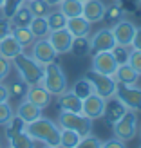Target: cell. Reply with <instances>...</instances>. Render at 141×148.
Instances as JSON below:
<instances>
[{
    "label": "cell",
    "mask_w": 141,
    "mask_h": 148,
    "mask_svg": "<svg viewBox=\"0 0 141 148\" xmlns=\"http://www.w3.org/2000/svg\"><path fill=\"white\" fill-rule=\"evenodd\" d=\"M112 2H118V0H112Z\"/></svg>",
    "instance_id": "cell-49"
},
{
    "label": "cell",
    "mask_w": 141,
    "mask_h": 148,
    "mask_svg": "<svg viewBox=\"0 0 141 148\" xmlns=\"http://www.w3.org/2000/svg\"><path fill=\"white\" fill-rule=\"evenodd\" d=\"M123 14H125V9H123V5L120 2H112L109 7L105 5V14H103V20L107 22V24H116L118 20H121L123 18Z\"/></svg>",
    "instance_id": "cell-26"
},
{
    "label": "cell",
    "mask_w": 141,
    "mask_h": 148,
    "mask_svg": "<svg viewBox=\"0 0 141 148\" xmlns=\"http://www.w3.org/2000/svg\"><path fill=\"white\" fill-rule=\"evenodd\" d=\"M72 92L76 94L80 99H83V98H87L89 94H92V92H94V87H92L91 81H89V79L83 76V78H80V79L76 81V83H74Z\"/></svg>",
    "instance_id": "cell-33"
},
{
    "label": "cell",
    "mask_w": 141,
    "mask_h": 148,
    "mask_svg": "<svg viewBox=\"0 0 141 148\" xmlns=\"http://www.w3.org/2000/svg\"><path fill=\"white\" fill-rule=\"evenodd\" d=\"M9 99V90H7V85L0 83V103Z\"/></svg>",
    "instance_id": "cell-44"
},
{
    "label": "cell",
    "mask_w": 141,
    "mask_h": 148,
    "mask_svg": "<svg viewBox=\"0 0 141 148\" xmlns=\"http://www.w3.org/2000/svg\"><path fill=\"white\" fill-rule=\"evenodd\" d=\"M114 96H116V98L120 99L129 110L141 112V87L118 83V85H116V92H114Z\"/></svg>",
    "instance_id": "cell-7"
},
{
    "label": "cell",
    "mask_w": 141,
    "mask_h": 148,
    "mask_svg": "<svg viewBox=\"0 0 141 148\" xmlns=\"http://www.w3.org/2000/svg\"><path fill=\"white\" fill-rule=\"evenodd\" d=\"M45 2L51 5V7H54V5H58V4H60L62 2V0H45Z\"/></svg>",
    "instance_id": "cell-45"
},
{
    "label": "cell",
    "mask_w": 141,
    "mask_h": 148,
    "mask_svg": "<svg viewBox=\"0 0 141 148\" xmlns=\"http://www.w3.org/2000/svg\"><path fill=\"white\" fill-rule=\"evenodd\" d=\"M112 130H114V136L120 137L121 141H125V143L132 141L138 134V114L134 110H127V112L112 125Z\"/></svg>",
    "instance_id": "cell-5"
},
{
    "label": "cell",
    "mask_w": 141,
    "mask_h": 148,
    "mask_svg": "<svg viewBox=\"0 0 141 148\" xmlns=\"http://www.w3.org/2000/svg\"><path fill=\"white\" fill-rule=\"evenodd\" d=\"M25 2H27V0H25Z\"/></svg>",
    "instance_id": "cell-51"
},
{
    "label": "cell",
    "mask_w": 141,
    "mask_h": 148,
    "mask_svg": "<svg viewBox=\"0 0 141 148\" xmlns=\"http://www.w3.org/2000/svg\"><path fill=\"white\" fill-rule=\"evenodd\" d=\"M58 125H60V128H71L74 132H78L80 137L92 132V119H89L81 112H65V110H60Z\"/></svg>",
    "instance_id": "cell-4"
},
{
    "label": "cell",
    "mask_w": 141,
    "mask_h": 148,
    "mask_svg": "<svg viewBox=\"0 0 141 148\" xmlns=\"http://www.w3.org/2000/svg\"><path fill=\"white\" fill-rule=\"evenodd\" d=\"M25 0H4L2 4V14L4 18H11L14 13H17V9L20 5H24Z\"/></svg>",
    "instance_id": "cell-35"
},
{
    "label": "cell",
    "mask_w": 141,
    "mask_h": 148,
    "mask_svg": "<svg viewBox=\"0 0 141 148\" xmlns=\"http://www.w3.org/2000/svg\"><path fill=\"white\" fill-rule=\"evenodd\" d=\"M80 2H85V0H80Z\"/></svg>",
    "instance_id": "cell-48"
},
{
    "label": "cell",
    "mask_w": 141,
    "mask_h": 148,
    "mask_svg": "<svg viewBox=\"0 0 141 148\" xmlns=\"http://www.w3.org/2000/svg\"><path fill=\"white\" fill-rule=\"evenodd\" d=\"M27 88L29 85L25 83L24 79H22L18 76V79H14L13 83L7 87V90H9V98H14V99H24L25 98V94H27Z\"/></svg>",
    "instance_id": "cell-32"
},
{
    "label": "cell",
    "mask_w": 141,
    "mask_h": 148,
    "mask_svg": "<svg viewBox=\"0 0 141 148\" xmlns=\"http://www.w3.org/2000/svg\"><path fill=\"white\" fill-rule=\"evenodd\" d=\"M31 56L40 65H47L51 62H56L58 53L54 51V47L51 45V42L47 38H36L31 45Z\"/></svg>",
    "instance_id": "cell-8"
},
{
    "label": "cell",
    "mask_w": 141,
    "mask_h": 148,
    "mask_svg": "<svg viewBox=\"0 0 141 148\" xmlns=\"http://www.w3.org/2000/svg\"><path fill=\"white\" fill-rule=\"evenodd\" d=\"M127 107L123 105V103L116 98V96H110V98L105 99V108H103V117H105V121L109 125H114L120 117L127 112Z\"/></svg>",
    "instance_id": "cell-14"
},
{
    "label": "cell",
    "mask_w": 141,
    "mask_h": 148,
    "mask_svg": "<svg viewBox=\"0 0 141 148\" xmlns=\"http://www.w3.org/2000/svg\"><path fill=\"white\" fill-rule=\"evenodd\" d=\"M112 54H114V58H116V62L118 63H125L129 60V54H130V47L129 45H114V49H112Z\"/></svg>",
    "instance_id": "cell-37"
},
{
    "label": "cell",
    "mask_w": 141,
    "mask_h": 148,
    "mask_svg": "<svg viewBox=\"0 0 141 148\" xmlns=\"http://www.w3.org/2000/svg\"><path fill=\"white\" fill-rule=\"evenodd\" d=\"M58 107L65 112H81V99L72 90H65L58 96Z\"/></svg>",
    "instance_id": "cell-20"
},
{
    "label": "cell",
    "mask_w": 141,
    "mask_h": 148,
    "mask_svg": "<svg viewBox=\"0 0 141 148\" xmlns=\"http://www.w3.org/2000/svg\"><path fill=\"white\" fill-rule=\"evenodd\" d=\"M29 29H31L34 38H47V34L51 33L45 16H33L31 24H29Z\"/></svg>",
    "instance_id": "cell-23"
},
{
    "label": "cell",
    "mask_w": 141,
    "mask_h": 148,
    "mask_svg": "<svg viewBox=\"0 0 141 148\" xmlns=\"http://www.w3.org/2000/svg\"><path fill=\"white\" fill-rule=\"evenodd\" d=\"M25 125H27V123L22 119L20 116L14 114L11 119H9V123L4 125V128H6V137L9 139V137H13L14 134H18V132H24V130H25Z\"/></svg>",
    "instance_id": "cell-31"
},
{
    "label": "cell",
    "mask_w": 141,
    "mask_h": 148,
    "mask_svg": "<svg viewBox=\"0 0 141 148\" xmlns=\"http://www.w3.org/2000/svg\"><path fill=\"white\" fill-rule=\"evenodd\" d=\"M7 143H9L11 148H31V146H34V139L24 130V132H18L13 137H9Z\"/></svg>",
    "instance_id": "cell-28"
},
{
    "label": "cell",
    "mask_w": 141,
    "mask_h": 148,
    "mask_svg": "<svg viewBox=\"0 0 141 148\" xmlns=\"http://www.w3.org/2000/svg\"><path fill=\"white\" fill-rule=\"evenodd\" d=\"M33 16H34V14L27 7V4H24V5H20L17 9V13L9 18V22H11V25H17V27H29Z\"/></svg>",
    "instance_id": "cell-22"
},
{
    "label": "cell",
    "mask_w": 141,
    "mask_h": 148,
    "mask_svg": "<svg viewBox=\"0 0 141 148\" xmlns=\"http://www.w3.org/2000/svg\"><path fill=\"white\" fill-rule=\"evenodd\" d=\"M85 78L92 83L94 87V92L100 94L101 98H110V96H114L116 92V79L114 76H109V74H101V72H96V71H89L85 72Z\"/></svg>",
    "instance_id": "cell-6"
},
{
    "label": "cell",
    "mask_w": 141,
    "mask_h": 148,
    "mask_svg": "<svg viewBox=\"0 0 141 148\" xmlns=\"http://www.w3.org/2000/svg\"><path fill=\"white\" fill-rule=\"evenodd\" d=\"M78 148H101V139L92 136V132H91V134H87L80 139Z\"/></svg>",
    "instance_id": "cell-36"
},
{
    "label": "cell",
    "mask_w": 141,
    "mask_h": 148,
    "mask_svg": "<svg viewBox=\"0 0 141 148\" xmlns=\"http://www.w3.org/2000/svg\"><path fill=\"white\" fill-rule=\"evenodd\" d=\"M105 14V4L101 0H85L83 9H81V16H85L91 24H98L103 20Z\"/></svg>",
    "instance_id": "cell-16"
},
{
    "label": "cell",
    "mask_w": 141,
    "mask_h": 148,
    "mask_svg": "<svg viewBox=\"0 0 141 148\" xmlns=\"http://www.w3.org/2000/svg\"><path fill=\"white\" fill-rule=\"evenodd\" d=\"M58 9H60L67 18L80 16L81 9H83V2H80V0H62V2L58 4Z\"/></svg>",
    "instance_id": "cell-25"
},
{
    "label": "cell",
    "mask_w": 141,
    "mask_h": 148,
    "mask_svg": "<svg viewBox=\"0 0 141 148\" xmlns=\"http://www.w3.org/2000/svg\"><path fill=\"white\" fill-rule=\"evenodd\" d=\"M139 137H141V128H139Z\"/></svg>",
    "instance_id": "cell-47"
},
{
    "label": "cell",
    "mask_w": 141,
    "mask_h": 148,
    "mask_svg": "<svg viewBox=\"0 0 141 148\" xmlns=\"http://www.w3.org/2000/svg\"><path fill=\"white\" fill-rule=\"evenodd\" d=\"M127 145H125V141H121L120 137H110L107 139V141H101V148H125Z\"/></svg>",
    "instance_id": "cell-41"
},
{
    "label": "cell",
    "mask_w": 141,
    "mask_h": 148,
    "mask_svg": "<svg viewBox=\"0 0 141 148\" xmlns=\"http://www.w3.org/2000/svg\"><path fill=\"white\" fill-rule=\"evenodd\" d=\"M11 34L17 38V42H18L24 49H25V47H31L33 42L36 40L29 27H17V25H11Z\"/></svg>",
    "instance_id": "cell-24"
},
{
    "label": "cell",
    "mask_w": 141,
    "mask_h": 148,
    "mask_svg": "<svg viewBox=\"0 0 141 148\" xmlns=\"http://www.w3.org/2000/svg\"><path fill=\"white\" fill-rule=\"evenodd\" d=\"M71 53L76 56H85L91 53V43H89V36H74L72 38V45H71Z\"/></svg>",
    "instance_id": "cell-29"
},
{
    "label": "cell",
    "mask_w": 141,
    "mask_h": 148,
    "mask_svg": "<svg viewBox=\"0 0 141 148\" xmlns=\"http://www.w3.org/2000/svg\"><path fill=\"white\" fill-rule=\"evenodd\" d=\"M112 76L116 79V83H123V85H136L138 79H139V74L130 67L129 62L118 63V67H116Z\"/></svg>",
    "instance_id": "cell-17"
},
{
    "label": "cell",
    "mask_w": 141,
    "mask_h": 148,
    "mask_svg": "<svg viewBox=\"0 0 141 148\" xmlns=\"http://www.w3.org/2000/svg\"><path fill=\"white\" fill-rule=\"evenodd\" d=\"M116 67H118V62L112 54V51H101V53L92 54V71L112 76Z\"/></svg>",
    "instance_id": "cell-12"
},
{
    "label": "cell",
    "mask_w": 141,
    "mask_h": 148,
    "mask_svg": "<svg viewBox=\"0 0 141 148\" xmlns=\"http://www.w3.org/2000/svg\"><path fill=\"white\" fill-rule=\"evenodd\" d=\"M89 43H91V53L89 54H94V53H101V51H112L116 45V40L112 36L110 27H105V29L96 31L89 38Z\"/></svg>",
    "instance_id": "cell-10"
},
{
    "label": "cell",
    "mask_w": 141,
    "mask_h": 148,
    "mask_svg": "<svg viewBox=\"0 0 141 148\" xmlns=\"http://www.w3.org/2000/svg\"><path fill=\"white\" fill-rule=\"evenodd\" d=\"M42 112L43 110L40 107H36L34 103H31L25 98H24V101H20V105L17 108V116H20L25 123H31L34 119H38V117H42Z\"/></svg>",
    "instance_id": "cell-21"
},
{
    "label": "cell",
    "mask_w": 141,
    "mask_h": 148,
    "mask_svg": "<svg viewBox=\"0 0 141 148\" xmlns=\"http://www.w3.org/2000/svg\"><path fill=\"white\" fill-rule=\"evenodd\" d=\"M80 134L71 128H60V146L63 148H78L80 143Z\"/></svg>",
    "instance_id": "cell-27"
},
{
    "label": "cell",
    "mask_w": 141,
    "mask_h": 148,
    "mask_svg": "<svg viewBox=\"0 0 141 148\" xmlns=\"http://www.w3.org/2000/svg\"><path fill=\"white\" fill-rule=\"evenodd\" d=\"M27 7L34 16H47V13L51 11V5L45 0H27Z\"/></svg>",
    "instance_id": "cell-34"
},
{
    "label": "cell",
    "mask_w": 141,
    "mask_h": 148,
    "mask_svg": "<svg viewBox=\"0 0 141 148\" xmlns=\"http://www.w3.org/2000/svg\"><path fill=\"white\" fill-rule=\"evenodd\" d=\"M130 47H132V49H139V51H141V27H136V33H134V38H132Z\"/></svg>",
    "instance_id": "cell-43"
},
{
    "label": "cell",
    "mask_w": 141,
    "mask_h": 148,
    "mask_svg": "<svg viewBox=\"0 0 141 148\" xmlns=\"http://www.w3.org/2000/svg\"><path fill=\"white\" fill-rule=\"evenodd\" d=\"M2 4H4V0H0V9H2Z\"/></svg>",
    "instance_id": "cell-46"
},
{
    "label": "cell",
    "mask_w": 141,
    "mask_h": 148,
    "mask_svg": "<svg viewBox=\"0 0 141 148\" xmlns=\"http://www.w3.org/2000/svg\"><path fill=\"white\" fill-rule=\"evenodd\" d=\"M11 62L14 63V69L18 71V76L24 79L27 85H38V83H42L43 65H40L33 56H29V54H25L24 51H22V53H18Z\"/></svg>",
    "instance_id": "cell-2"
},
{
    "label": "cell",
    "mask_w": 141,
    "mask_h": 148,
    "mask_svg": "<svg viewBox=\"0 0 141 148\" xmlns=\"http://www.w3.org/2000/svg\"><path fill=\"white\" fill-rule=\"evenodd\" d=\"M129 65L134 69L139 76H141V51L139 49H132L130 47V54H129Z\"/></svg>",
    "instance_id": "cell-38"
},
{
    "label": "cell",
    "mask_w": 141,
    "mask_h": 148,
    "mask_svg": "<svg viewBox=\"0 0 141 148\" xmlns=\"http://www.w3.org/2000/svg\"><path fill=\"white\" fill-rule=\"evenodd\" d=\"M110 31H112V36H114L118 45H129L130 47L134 33H136V25H134V22H130L129 18H121V20H118L116 24H112Z\"/></svg>",
    "instance_id": "cell-9"
},
{
    "label": "cell",
    "mask_w": 141,
    "mask_h": 148,
    "mask_svg": "<svg viewBox=\"0 0 141 148\" xmlns=\"http://www.w3.org/2000/svg\"><path fill=\"white\" fill-rule=\"evenodd\" d=\"M47 24H49V29L51 31H56V29H63L65 24H67V16L60 11V9H56V11H49L47 13Z\"/></svg>",
    "instance_id": "cell-30"
},
{
    "label": "cell",
    "mask_w": 141,
    "mask_h": 148,
    "mask_svg": "<svg viewBox=\"0 0 141 148\" xmlns=\"http://www.w3.org/2000/svg\"><path fill=\"white\" fill-rule=\"evenodd\" d=\"M42 85L51 92V96H60L69 88L67 76H65L63 69L56 62H51L47 65H43V78Z\"/></svg>",
    "instance_id": "cell-3"
},
{
    "label": "cell",
    "mask_w": 141,
    "mask_h": 148,
    "mask_svg": "<svg viewBox=\"0 0 141 148\" xmlns=\"http://www.w3.org/2000/svg\"><path fill=\"white\" fill-rule=\"evenodd\" d=\"M138 2H139V4H141V0H138Z\"/></svg>",
    "instance_id": "cell-50"
},
{
    "label": "cell",
    "mask_w": 141,
    "mask_h": 148,
    "mask_svg": "<svg viewBox=\"0 0 141 148\" xmlns=\"http://www.w3.org/2000/svg\"><path fill=\"white\" fill-rule=\"evenodd\" d=\"M103 108H105V98H101L96 92L89 94L87 98L81 99V114H85L92 121L103 117Z\"/></svg>",
    "instance_id": "cell-11"
},
{
    "label": "cell",
    "mask_w": 141,
    "mask_h": 148,
    "mask_svg": "<svg viewBox=\"0 0 141 148\" xmlns=\"http://www.w3.org/2000/svg\"><path fill=\"white\" fill-rule=\"evenodd\" d=\"M11 33V22H9V18H0V40L4 38L6 34H9Z\"/></svg>",
    "instance_id": "cell-42"
},
{
    "label": "cell",
    "mask_w": 141,
    "mask_h": 148,
    "mask_svg": "<svg viewBox=\"0 0 141 148\" xmlns=\"http://www.w3.org/2000/svg\"><path fill=\"white\" fill-rule=\"evenodd\" d=\"M13 116H14V112H13V108H11L9 103H7V101L0 103V127H4V125L9 123V119Z\"/></svg>",
    "instance_id": "cell-39"
},
{
    "label": "cell",
    "mask_w": 141,
    "mask_h": 148,
    "mask_svg": "<svg viewBox=\"0 0 141 148\" xmlns=\"http://www.w3.org/2000/svg\"><path fill=\"white\" fill-rule=\"evenodd\" d=\"M22 51H24V47L17 42V38H14L11 33L6 34L4 38L0 40V56L7 58V60H13V58L18 53H22Z\"/></svg>",
    "instance_id": "cell-19"
},
{
    "label": "cell",
    "mask_w": 141,
    "mask_h": 148,
    "mask_svg": "<svg viewBox=\"0 0 141 148\" xmlns=\"http://www.w3.org/2000/svg\"><path fill=\"white\" fill-rule=\"evenodd\" d=\"M25 99H29L31 103H34L36 107H40L43 110V108H47L51 105V92L42 83H38V85H29L27 94H25Z\"/></svg>",
    "instance_id": "cell-15"
},
{
    "label": "cell",
    "mask_w": 141,
    "mask_h": 148,
    "mask_svg": "<svg viewBox=\"0 0 141 148\" xmlns=\"http://www.w3.org/2000/svg\"><path fill=\"white\" fill-rule=\"evenodd\" d=\"M25 132L34 139V143L40 141L49 148L60 146V125H56L54 121H51L43 116L31 123H27Z\"/></svg>",
    "instance_id": "cell-1"
},
{
    "label": "cell",
    "mask_w": 141,
    "mask_h": 148,
    "mask_svg": "<svg viewBox=\"0 0 141 148\" xmlns=\"http://www.w3.org/2000/svg\"><path fill=\"white\" fill-rule=\"evenodd\" d=\"M91 27L92 24L89 22L85 16H71L67 18V24H65V29L72 34V36H89L91 34Z\"/></svg>",
    "instance_id": "cell-18"
},
{
    "label": "cell",
    "mask_w": 141,
    "mask_h": 148,
    "mask_svg": "<svg viewBox=\"0 0 141 148\" xmlns=\"http://www.w3.org/2000/svg\"><path fill=\"white\" fill-rule=\"evenodd\" d=\"M72 38L74 36L67 31V29H56V31H51L47 34V40L51 42V45L54 47V51L58 54H65L71 53V45H72Z\"/></svg>",
    "instance_id": "cell-13"
},
{
    "label": "cell",
    "mask_w": 141,
    "mask_h": 148,
    "mask_svg": "<svg viewBox=\"0 0 141 148\" xmlns=\"http://www.w3.org/2000/svg\"><path fill=\"white\" fill-rule=\"evenodd\" d=\"M9 72H11V60L0 56V83L9 76Z\"/></svg>",
    "instance_id": "cell-40"
}]
</instances>
